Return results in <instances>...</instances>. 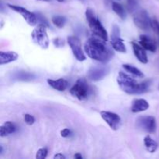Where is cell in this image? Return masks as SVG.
Instances as JSON below:
<instances>
[{"mask_svg": "<svg viewBox=\"0 0 159 159\" xmlns=\"http://www.w3.org/2000/svg\"><path fill=\"white\" fill-rule=\"evenodd\" d=\"M84 50L90 58L102 63L108 61L113 55V53L107 47V41L96 36L90 37L86 40Z\"/></svg>", "mask_w": 159, "mask_h": 159, "instance_id": "obj_1", "label": "cell"}, {"mask_svg": "<svg viewBox=\"0 0 159 159\" xmlns=\"http://www.w3.org/2000/svg\"><path fill=\"white\" fill-rule=\"evenodd\" d=\"M117 83L120 88L127 94L135 95L144 93L148 89L150 82L144 81L143 82H138L136 79L126 73L120 71L117 76Z\"/></svg>", "mask_w": 159, "mask_h": 159, "instance_id": "obj_2", "label": "cell"}, {"mask_svg": "<svg viewBox=\"0 0 159 159\" xmlns=\"http://www.w3.org/2000/svg\"><path fill=\"white\" fill-rule=\"evenodd\" d=\"M85 17H86L88 24L93 34L96 37L103 40L104 41H107L108 40L107 31L106 30V29L102 26V23H100V21L98 20L93 9L87 8L86 11H85Z\"/></svg>", "mask_w": 159, "mask_h": 159, "instance_id": "obj_3", "label": "cell"}, {"mask_svg": "<svg viewBox=\"0 0 159 159\" xmlns=\"http://www.w3.org/2000/svg\"><path fill=\"white\" fill-rule=\"evenodd\" d=\"M31 38L36 44L43 49H47L49 46V38L44 24L40 23L34 28L31 34Z\"/></svg>", "mask_w": 159, "mask_h": 159, "instance_id": "obj_4", "label": "cell"}, {"mask_svg": "<svg viewBox=\"0 0 159 159\" xmlns=\"http://www.w3.org/2000/svg\"><path fill=\"white\" fill-rule=\"evenodd\" d=\"M90 89L85 79H79L70 89V93L73 97L79 100H85L89 95Z\"/></svg>", "mask_w": 159, "mask_h": 159, "instance_id": "obj_5", "label": "cell"}, {"mask_svg": "<svg viewBox=\"0 0 159 159\" xmlns=\"http://www.w3.org/2000/svg\"><path fill=\"white\" fill-rule=\"evenodd\" d=\"M137 127L143 131L148 133H155L156 130V120L152 116H140L137 120Z\"/></svg>", "mask_w": 159, "mask_h": 159, "instance_id": "obj_6", "label": "cell"}, {"mask_svg": "<svg viewBox=\"0 0 159 159\" xmlns=\"http://www.w3.org/2000/svg\"><path fill=\"white\" fill-rule=\"evenodd\" d=\"M68 43L75 57L79 61H84L86 59V57L82 51V43L79 37L75 36H70L68 37Z\"/></svg>", "mask_w": 159, "mask_h": 159, "instance_id": "obj_7", "label": "cell"}, {"mask_svg": "<svg viewBox=\"0 0 159 159\" xmlns=\"http://www.w3.org/2000/svg\"><path fill=\"white\" fill-rule=\"evenodd\" d=\"M111 44L113 49L117 52H127V48L124 43V40L120 37V30L119 26L116 25H113V30H112Z\"/></svg>", "mask_w": 159, "mask_h": 159, "instance_id": "obj_8", "label": "cell"}, {"mask_svg": "<svg viewBox=\"0 0 159 159\" xmlns=\"http://www.w3.org/2000/svg\"><path fill=\"white\" fill-rule=\"evenodd\" d=\"M8 7H9V9H12L13 11H15V12L20 13L30 26H34L37 25V17L36 13H34V12L27 10V9H25V8L21 7V6H16V5L8 4Z\"/></svg>", "mask_w": 159, "mask_h": 159, "instance_id": "obj_9", "label": "cell"}, {"mask_svg": "<svg viewBox=\"0 0 159 159\" xmlns=\"http://www.w3.org/2000/svg\"><path fill=\"white\" fill-rule=\"evenodd\" d=\"M101 117L113 130H119L121 126V118L118 114L109 111H101Z\"/></svg>", "mask_w": 159, "mask_h": 159, "instance_id": "obj_10", "label": "cell"}, {"mask_svg": "<svg viewBox=\"0 0 159 159\" xmlns=\"http://www.w3.org/2000/svg\"><path fill=\"white\" fill-rule=\"evenodd\" d=\"M134 23L138 28L144 30L152 27V20L145 10H141L136 12L134 17Z\"/></svg>", "mask_w": 159, "mask_h": 159, "instance_id": "obj_11", "label": "cell"}, {"mask_svg": "<svg viewBox=\"0 0 159 159\" xmlns=\"http://www.w3.org/2000/svg\"><path fill=\"white\" fill-rule=\"evenodd\" d=\"M109 72V68L105 66H93L89 68L88 71V78L92 81L98 82L107 76Z\"/></svg>", "mask_w": 159, "mask_h": 159, "instance_id": "obj_12", "label": "cell"}, {"mask_svg": "<svg viewBox=\"0 0 159 159\" xmlns=\"http://www.w3.org/2000/svg\"><path fill=\"white\" fill-rule=\"evenodd\" d=\"M131 44L134 54L135 57L138 58V60L141 63L147 64L148 62V55L145 52V49L141 45H139L135 42H131Z\"/></svg>", "mask_w": 159, "mask_h": 159, "instance_id": "obj_13", "label": "cell"}, {"mask_svg": "<svg viewBox=\"0 0 159 159\" xmlns=\"http://www.w3.org/2000/svg\"><path fill=\"white\" fill-rule=\"evenodd\" d=\"M140 44L145 50L152 52H155L157 50V45L155 40L147 35L142 34L140 36Z\"/></svg>", "mask_w": 159, "mask_h": 159, "instance_id": "obj_14", "label": "cell"}, {"mask_svg": "<svg viewBox=\"0 0 159 159\" xmlns=\"http://www.w3.org/2000/svg\"><path fill=\"white\" fill-rule=\"evenodd\" d=\"M47 82L50 86L59 92H64L67 89L68 86V81L65 80V79H56V80L48 79Z\"/></svg>", "mask_w": 159, "mask_h": 159, "instance_id": "obj_15", "label": "cell"}, {"mask_svg": "<svg viewBox=\"0 0 159 159\" xmlns=\"http://www.w3.org/2000/svg\"><path fill=\"white\" fill-rule=\"evenodd\" d=\"M18 58V54L14 51H0V65H6L15 61Z\"/></svg>", "mask_w": 159, "mask_h": 159, "instance_id": "obj_16", "label": "cell"}, {"mask_svg": "<svg viewBox=\"0 0 159 159\" xmlns=\"http://www.w3.org/2000/svg\"><path fill=\"white\" fill-rule=\"evenodd\" d=\"M149 108V104L145 99H135L133 102L131 107V111L132 113H140V112H143L147 110Z\"/></svg>", "mask_w": 159, "mask_h": 159, "instance_id": "obj_17", "label": "cell"}, {"mask_svg": "<svg viewBox=\"0 0 159 159\" xmlns=\"http://www.w3.org/2000/svg\"><path fill=\"white\" fill-rule=\"evenodd\" d=\"M16 130V126L11 121H6L0 127V135L1 137H6L11 134L15 133Z\"/></svg>", "mask_w": 159, "mask_h": 159, "instance_id": "obj_18", "label": "cell"}, {"mask_svg": "<svg viewBox=\"0 0 159 159\" xmlns=\"http://www.w3.org/2000/svg\"><path fill=\"white\" fill-rule=\"evenodd\" d=\"M144 144L145 146L146 149H147L148 152H149L150 153H154L157 151L158 147V144L156 141L154 139H152L150 136H146L144 139Z\"/></svg>", "mask_w": 159, "mask_h": 159, "instance_id": "obj_19", "label": "cell"}, {"mask_svg": "<svg viewBox=\"0 0 159 159\" xmlns=\"http://www.w3.org/2000/svg\"><path fill=\"white\" fill-rule=\"evenodd\" d=\"M13 77L20 81H31L35 79V75L32 73L26 71H17L14 74Z\"/></svg>", "mask_w": 159, "mask_h": 159, "instance_id": "obj_20", "label": "cell"}, {"mask_svg": "<svg viewBox=\"0 0 159 159\" xmlns=\"http://www.w3.org/2000/svg\"><path fill=\"white\" fill-rule=\"evenodd\" d=\"M112 9L114 11L115 13L121 19V20H125L126 19V11L124 9V6L118 2H113L112 5Z\"/></svg>", "mask_w": 159, "mask_h": 159, "instance_id": "obj_21", "label": "cell"}, {"mask_svg": "<svg viewBox=\"0 0 159 159\" xmlns=\"http://www.w3.org/2000/svg\"><path fill=\"white\" fill-rule=\"evenodd\" d=\"M123 68H124V70H125L126 71L134 75L137 76V77H139V78L144 77V74H143L142 71H141V70L138 69V68H137L136 67L133 66V65L125 64V65H123Z\"/></svg>", "mask_w": 159, "mask_h": 159, "instance_id": "obj_22", "label": "cell"}, {"mask_svg": "<svg viewBox=\"0 0 159 159\" xmlns=\"http://www.w3.org/2000/svg\"><path fill=\"white\" fill-rule=\"evenodd\" d=\"M51 20H52V23L58 28L64 27L66 23V18L63 16H54L52 17Z\"/></svg>", "mask_w": 159, "mask_h": 159, "instance_id": "obj_23", "label": "cell"}, {"mask_svg": "<svg viewBox=\"0 0 159 159\" xmlns=\"http://www.w3.org/2000/svg\"><path fill=\"white\" fill-rule=\"evenodd\" d=\"M48 149L46 148H40L37 152V155H36V158L37 159H44L47 158V155H48Z\"/></svg>", "mask_w": 159, "mask_h": 159, "instance_id": "obj_24", "label": "cell"}, {"mask_svg": "<svg viewBox=\"0 0 159 159\" xmlns=\"http://www.w3.org/2000/svg\"><path fill=\"white\" fill-rule=\"evenodd\" d=\"M138 4V0H127V6H128V9L130 12H134V11L136 10Z\"/></svg>", "mask_w": 159, "mask_h": 159, "instance_id": "obj_25", "label": "cell"}, {"mask_svg": "<svg viewBox=\"0 0 159 159\" xmlns=\"http://www.w3.org/2000/svg\"><path fill=\"white\" fill-rule=\"evenodd\" d=\"M24 121L27 125L30 126L34 124V122H35V118L32 115L26 113V114H24Z\"/></svg>", "mask_w": 159, "mask_h": 159, "instance_id": "obj_26", "label": "cell"}, {"mask_svg": "<svg viewBox=\"0 0 159 159\" xmlns=\"http://www.w3.org/2000/svg\"><path fill=\"white\" fill-rule=\"evenodd\" d=\"M53 43L56 48H62L65 46V40L60 37H56L53 40Z\"/></svg>", "mask_w": 159, "mask_h": 159, "instance_id": "obj_27", "label": "cell"}, {"mask_svg": "<svg viewBox=\"0 0 159 159\" xmlns=\"http://www.w3.org/2000/svg\"><path fill=\"white\" fill-rule=\"evenodd\" d=\"M152 28L154 30L155 34L158 35V40H159V22L156 20H152Z\"/></svg>", "mask_w": 159, "mask_h": 159, "instance_id": "obj_28", "label": "cell"}, {"mask_svg": "<svg viewBox=\"0 0 159 159\" xmlns=\"http://www.w3.org/2000/svg\"><path fill=\"white\" fill-rule=\"evenodd\" d=\"M36 15H37V21H39L40 23H42V24H44L46 26H49L48 20H46V18H45L43 16H42L41 14L40 13H36Z\"/></svg>", "mask_w": 159, "mask_h": 159, "instance_id": "obj_29", "label": "cell"}, {"mask_svg": "<svg viewBox=\"0 0 159 159\" xmlns=\"http://www.w3.org/2000/svg\"><path fill=\"white\" fill-rule=\"evenodd\" d=\"M71 131L70 129L68 128H65L64 130H62L61 131V137H63V138H68V137H70L71 135Z\"/></svg>", "mask_w": 159, "mask_h": 159, "instance_id": "obj_30", "label": "cell"}, {"mask_svg": "<svg viewBox=\"0 0 159 159\" xmlns=\"http://www.w3.org/2000/svg\"><path fill=\"white\" fill-rule=\"evenodd\" d=\"M54 159H65V156L64 155H62V154L58 153L57 154V155H54Z\"/></svg>", "mask_w": 159, "mask_h": 159, "instance_id": "obj_31", "label": "cell"}, {"mask_svg": "<svg viewBox=\"0 0 159 159\" xmlns=\"http://www.w3.org/2000/svg\"><path fill=\"white\" fill-rule=\"evenodd\" d=\"M74 158H76V159H82L83 157H82V155H81V154L79 153H76L75 155H74Z\"/></svg>", "mask_w": 159, "mask_h": 159, "instance_id": "obj_32", "label": "cell"}, {"mask_svg": "<svg viewBox=\"0 0 159 159\" xmlns=\"http://www.w3.org/2000/svg\"><path fill=\"white\" fill-rule=\"evenodd\" d=\"M56 1H57L58 2H64L65 1V0H56Z\"/></svg>", "mask_w": 159, "mask_h": 159, "instance_id": "obj_33", "label": "cell"}, {"mask_svg": "<svg viewBox=\"0 0 159 159\" xmlns=\"http://www.w3.org/2000/svg\"><path fill=\"white\" fill-rule=\"evenodd\" d=\"M38 1H44V2H50L51 0H38Z\"/></svg>", "mask_w": 159, "mask_h": 159, "instance_id": "obj_34", "label": "cell"}, {"mask_svg": "<svg viewBox=\"0 0 159 159\" xmlns=\"http://www.w3.org/2000/svg\"><path fill=\"white\" fill-rule=\"evenodd\" d=\"M79 1H82V2H84V1H85V0H79Z\"/></svg>", "mask_w": 159, "mask_h": 159, "instance_id": "obj_35", "label": "cell"}]
</instances>
